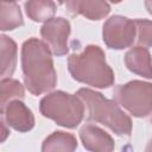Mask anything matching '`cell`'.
<instances>
[{
  "label": "cell",
  "mask_w": 152,
  "mask_h": 152,
  "mask_svg": "<svg viewBox=\"0 0 152 152\" xmlns=\"http://www.w3.org/2000/svg\"><path fill=\"white\" fill-rule=\"evenodd\" d=\"M0 45H1V77L8 78L13 75L15 66H17V52L18 48L15 42L2 34L0 37Z\"/></svg>",
  "instance_id": "4fadbf2b"
},
{
  "label": "cell",
  "mask_w": 152,
  "mask_h": 152,
  "mask_svg": "<svg viewBox=\"0 0 152 152\" xmlns=\"http://www.w3.org/2000/svg\"><path fill=\"white\" fill-rule=\"evenodd\" d=\"M76 95L87 107L88 120L107 126L118 135H131L132 120L115 101L108 100L101 93L88 88L78 89Z\"/></svg>",
  "instance_id": "3957f363"
},
{
  "label": "cell",
  "mask_w": 152,
  "mask_h": 152,
  "mask_svg": "<svg viewBox=\"0 0 152 152\" xmlns=\"http://www.w3.org/2000/svg\"><path fill=\"white\" fill-rule=\"evenodd\" d=\"M21 69L27 90L40 95L57 84V74L48 45L38 38H30L21 46Z\"/></svg>",
  "instance_id": "6da1fadb"
},
{
  "label": "cell",
  "mask_w": 152,
  "mask_h": 152,
  "mask_svg": "<svg viewBox=\"0 0 152 152\" xmlns=\"http://www.w3.org/2000/svg\"><path fill=\"white\" fill-rule=\"evenodd\" d=\"M151 122H152V119H151Z\"/></svg>",
  "instance_id": "ffe728a7"
},
{
  "label": "cell",
  "mask_w": 152,
  "mask_h": 152,
  "mask_svg": "<svg viewBox=\"0 0 152 152\" xmlns=\"http://www.w3.org/2000/svg\"><path fill=\"white\" fill-rule=\"evenodd\" d=\"M137 37L135 23L122 15H113L102 27V38L107 48L122 50L133 45Z\"/></svg>",
  "instance_id": "8992f818"
},
{
  "label": "cell",
  "mask_w": 152,
  "mask_h": 152,
  "mask_svg": "<svg viewBox=\"0 0 152 152\" xmlns=\"http://www.w3.org/2000/svg\"><path fill=\"white\" fill-rule=\"evenodd\" d=\"M114 100L133 116H147L152 112V83L134 80L120 84L114 90Z\"/></svg>",
  "instance_id": "5b68a950"
},
{
  "label": "cell",
  "mask_w": 152,
  "mask_h": 152,
  "mask_svg": "<svg viewBox=\"0 0 152 152\" xmlns=\"http://www.w3.org/2000/svg\"><path fill=\"white\" fill-rule=\"evenodd\" d=\"M125 64L135 75L152 78V57L150 51L142 46H134L125 55Z\"/></svg>",
  "instance_id": "30bf717a"
},
{
  "label": "cell",
  "mask_w": 152,
  "mask_h": 152,
  "mask_svg": "<svg viewBox=\"0 0 152 152\" xmlns=\"http://www.w3.org/2000/svg\"><path fill=\"white\" fill-rule=\"evenodd\" d=\"M25 96V90L23 84L14 78H2L0 82V102H1V109L6 107L7 103H10L13 100H19Z\"/></svg>",
  "instance_id": "2e32d148"
},
{
  "label": "cell",
  "mask_w": 152,
  "mask_h": 152,
  "mask_svg": "<svg viewBox=\"0 0 152 152\" xmlns=\"http://www.w3.org/2000/svg\"><path fill=\"white\" fill-rule=\"evenodd\" d=\"M70 31V23L66 19L58 17L44 23L40 28V36L55 56H64L69 51L68 38Z\"/></svg>",
  "instance_id": "52a82bcc"
},
{
  "label": "cell",
  "mask_w": 152,
  "mask_h": 152,
  "mask_svg": "<svg viewBox=\"0 0 152 152\" xmlns=\"http://www.w3.org/2000/svg\"><path fill=\"white\" fill-rule=\"evenodd\" d=\"M39 110L43 116L53 120L65 128L77 127L84 116V103L75 94L62 90L45 95L39 102Z\"/></svg>",
  "instance_id": "277c9868"
},
{
  "label": "cell",
  "mask_w": 152,
  "mask_h": 152,
  "mask_svg": "<svg viewBox=\"0 0 152 152\" xmlns=\"http://www.w3.org/2000/svg\"><path fill=\"white\" fill-rule=\"evenodd\" d=\"M145 152H152V139L148 141V144H147V146L145 148Z\"/></svg>",
  "instance_id": "d6986e66"
},
{
  "label": "cell",
  "mask_w": 152,
  "mask_h": 152,
  "mask_svg": "<svg viewBox=\"0 0 152 152\" xmlns=\"http://www.w3.org/2000/svg\"><path fill=\"white\" fill-rule=\"evenodd\" d=\"M24 20L17 2H1L0 28L1 31H12L23 26Z\"/></svg>",
  "instance_id": "9a60e30c"
},
{
  "label": "cell",
  "mask_w": 152,
  "mask_h": 152,
  "mask_svg": "<svg viewBox=\"0 0 152 152\" xmlns=\"http://www.w3.org/2000/svg\"><path fill=\"white\" fill-rule=\"evenodd\" d=\"M144 5H145L147 12H148L150 14H152V0H146V1L144 2Z\"/></svg>",
  "instance_id": "ac0fdd59"
},
{
  "label": "cell",
  "mask_w": 152,
  "mask_h": 152,
  "mask_svg": "<svg viewBox=\"0 0 152 152\" xmlns=\"http://www.w3.org/2000/svg\"><path fill=\"white\" fill-rule=\"evenodd\" d=\"M137 27V43L138 46L150 48L152 46V21L147 19H135Z\"/></svg>",
  "instance_id": "e0dca14e"
},
{
  "label": "cell",
  "mask_w": 152,
  "mask_h": 152,
  "mask_svg": "<svg viewBox=\"0 0 152 152\" xmlns=\"http://www.w3.org/2000/svg\"><path fill=\"white\" fill-rule=\"evenodd\" d=\"M68 69L74 80L90 87L104 89L115 81L114 71L107 64L103 50L97 45H87L81 53L70 55Z\"/></svg>",
  "instance_id": "7a4b0ae2"
},
{
  "label": "cell",
  "mask_w": 152,
  "mask_h": 152,
  "mask_svg": "<svg viewBox=\"0 0 152 152\" xmlns=\"http://www.w3.org/2000/svg\"><path fill=\"white\" fill-rule=\"evenodd\" d=\"M64 5L71 14H81L89 20H100L110 12V6L106 1L71 0Z\"/></svg>",
  "instance_id": "8fae6325"
},
{
  "label": "cell",
  "mask_w": 152,
  "mask_h": 152,
  "mask_svg": "<svg viewBox=\"0 0 152 152\" xmlns=\"http://www.w3.org/2000/svg\"><path fill=\"white\" fill-rule=\"evenodd\" d=\"M77 139L74 134L55 131L48 135L42 144V152H75Z\"/></svg>",
  "instance_id": "7c38bea8"
},
{
  "label": "cell",
  "mask_w": 152,
  "mask_h": 152,
  "mask_svg": "<svg viewBox=\"0 0 152 152\" xmlns=\"http://www.w3.org/2000/svg\"><path fill=\"white\" fill-rule=\"evenodd\" d=\"M2 118L13 129L25 133L33 128L34 115L31 109L20 100H13L1 109Z\"/></svg>",
  "instance_id": "ba28073f"
},
{
  "label": "cell",
  "mask_w": 152,
  "mask_h": 152,
  "mask_svg": "<svg viewBox=\"0 0 152 152\" xmlns=\"http://www.w3.org/2000/svg\"><path fill=\"white\" fill-rule=\"evenodd\" d=\"M80 138L84 148L90 152H113L115 147L113 138L106 131L90 124L81 128Z\"/></svg>",
  "instance_id": "9c48e42d"
},
{
  "label": "cell",
  "mask_w": 152,
  "mask_h": 152,
  "mask_svg": "<svg viewBox=\"0 0 152 152\" xmlns=\"http://www.w3.org/2000/svg\"><path fill=\"white\" fill-rule=\"evenodd\" d=\"M57 6L50 0H32L25 2V11L27 17L37 23H46L53 19Z\"/></svg>",
  "instance_id": "5bb4252c"
}]
</instances>
